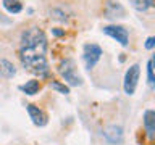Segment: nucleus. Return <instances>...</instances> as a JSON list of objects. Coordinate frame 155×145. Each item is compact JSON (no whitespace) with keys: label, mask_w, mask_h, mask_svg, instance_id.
Masks as SVG:
<instances>
[{"label":"nucleus","mask_w":155,"mask_h":145,"mask_svg":"<svg viewBox=\"0 0 155 145\" xmlns=\"http://www.w3.org/2000/svg\"><path fill=\"white\" fill-rule=\"evenodd\" d=\"M47 53L42 52H34L28 50V48H19V60H21L23 66L26 68L29 72L39 76V79H45L50 74V66L47 61Z\"/></svg>","instance_id":"obj_1"},{"label":"nucleus","mask_w":155,"mask_h":145,"mask_svg":"<svg viewBox=\"0 0 155 145\" xmlns=\"http://www.w3.org/2000/svg\"><path fill=\"white\" fill-rule=\"evenodd\" d=\"M58 72L61 74V77L66 81L68 87H78V85H82V77L78 74V68H76V63L73 58H65V60L60 61L58 65Z\"/></svg>","instance_id":"obj_2"},{"label":"nucleus","mask_w":155,"mask_h":145,"mask_svg":"<svg viewBox=\"0 0 155 145\" xmlns=\"http://www.w3.org/2000/svg\"><path fill=\"white\" fill-rule=\"evenodd\" d=\"M139 76H140V66L137 63L128 68V71L124 74V81H123V89L126 95H134L136 87H137V82H139Z\"/></svg>","instance_id":"obj_3"},{"label":"nucleus","mask_w":155,"mask_h":145,"mask_svg":"<svg viewBox=\"0 0 155 145\" xmlns=\"http://www.w3.org/2000/svg\"><path fill=\"white\" fill-rule=\"evenodd\" d=\"M100 56H102V48L97 44H84V47H82V58H84L86 68L89 71L99 63Z\"/></svg>","instance_id":"obj_4"},{"label":"nucleus","mask_w":155,"mask_h":145,"mask_svg":"<svg viewBox=\"0 0 155 145\" xmlns=\"http://www.w3.org/2000/svg\"><path fill=\"white\" fill-rule=\"evenodd\" d=\"M102 31H104V34H107L108 37L115 39L120 45L126 47L129 44V32L124 26H120V24H108V26H105Z\"/></svg>","instance_id":"obj_5"},{"label":"nucleus","mask_w":155,"mask_h":145,"mask_svg":"<svg viewBox=\"0 0 155 145\" xmlns=\"http://www.w3.org/2000/svg\"><path fill=\"white\" fill-rule=\"evenodd\" d=\"M26 111H28V114H29V118H31L34 126H37V127H44V126H47L48 116H47V113L42 108H39V106L32 105V103H28L26 105Z\"/></svg>","instance_id":"obj_6"},{"label":"nucleus","mask_w":155,"mask_h":145,"mask_svg":"<svg viewBox=\"0 0 155 145\" xmlns=\"http://www.w3.org/2000/svg\"><path fill=\"white\" fill-rule=\"evenodd\" d=\"M104 139L107 140L108 143H121L123 142V139H124V130L123 127H121L120 124H110V126H107V127L104 129Z\"/></svg>","instance_id":"obj_7"},{"label":"nucleus","mask_w":155,"mask_h":145,"mask_svg":"<svg viewBox=\"0 0 155 145\" xmlns=\"http://www.w3.org/2000/svg\"><path fill=\"white\" fill-rule=\"evenodd\" d=\"M104 13H105V18H110V19H113V18H123L124 14H126L124 8L121 7L118 2H113V0L105 2Z\"/></svg>","instance_id":"obj_8"},{"label":"nucleus","mask_w":155,"mask_h":145,"mask_svg":"<svg viewBox=\"0 0 155 145\" xmlns=\"http://www.w3.org/2000/svg\"><path fill=\"white\" fill-rule=\"evenodd\" d=\"M142 119H144V129L147 132V137L150 140H153V137H155V111L145 110Z\"/></svg>","instance_id":"obj_9"},{"label":"nucleus","mask_w":155,"mask_h":145,"mask_svg":"<svg viewBox=\"0 0 155 145\" xmlns=\"http://www.w3.org/2000/svg\"><path fill=\"white\" fill-rule=\"evenodd\" d=\"M16 74V68L12 61L0 60V79H12Z\"/></svg>","instance_id":"obj_10"},{"label":"nucleus","mask_w":155,"mask_h":145,"mask_svg":"<svg viewBox=\"0 0 155 145\" xmlns=\"http://www.w3.org/2000/svg\"><path fill=\"white\" fill-rule=\"evenodd\" d=\"M18 89L26 95H36L37 92L41 90V82H39L37 79H31V81H26L24 84H21Z\"/></svg>","instance_id":"obj_11"},{"label":"nucleus","mask_w":155,"mask_h":145,"mask_svg":"<svg viewBox=\"0 0 155 145\" xmlns=\"http://www.w3.org/2000/svg\"><path fill=\"white\" fill-rule=\"evenodd\" d=\"M2 3H3V8L12 14H18L23 10V3L19 0H2Z\"/></svg>","instance_id":"obj_12"},{"label":"nucleus","mask_w":155,"mask_h":145,"mask_svg":"<svg viewBox=\"0 0 155 145\" xmlns=\"http://www.w3.org/2000/svg\"><path fill=\"white\" fill-rule=\"evenodd\" d=\"M129 5L137 11H147V10L153 8V0H129Z\"/></svg>","instance_id":"obj_13"},{"label":"nucleus","mask_w":155,"mask_h":145,"mask_svg":"<svg viewBox=\"0 0 155 145\" xmlns=\"http://www.w3.org/2000/svg\"><path fill=\"white\" fill-rule=\"evenodd\" d=\"M48 85H50L52 90H57L58 94H63V95H68V94H70V87H68L66 84H61L60 81H53V79H52Z\"/></svg>","instance_id":"obj_14"},{"label":"nucleus","mask_w":155,"mask_h":145,"mask_svg":"<svg viewBox=\"0 0 155 145\" xmlns=\"http://www.w3.org/2000/svg\"><path fill=\"white\" fill-rule=\"evenodd\" d=\"M147 82L150 87L155 85V77H153V60L147 61Z\"/></svg>","instance_id":"obj_15"},{"label":"nucleus","mask_w":155,"mask_h":145,"mask_svg":"<svg viewBox=\"0 0 155 145\" xmlns=\"http://www.w3.org/2000/svg\"><path fill=\"white\" fill-rule=\"evenodd\" d=\"M50 18L58 19V21H66V14L63 13L61 10H58V8H53L52 11H50Z\"/></svg>","instance_id":"obj_16"},{"label":"nucleus","mask_w":155,"mask_h":145,"mask_svg":"<svg viewBox=\"0 0 155 145\" xmlns=\"http://www.w3.org/2000/svg\"><path fill=\"white\" fill-rule=\"evenodd\" d=\"M155 47V37H147V40H145V48L147 50H152Z\"/></svg>","instance_id":"obj_17"},{"label":"nucleus","mask_w":155,"mask_h":145,"mask_svg":"<svg viewBox=\"0 0 155 145\" xmlns=\"http://www.w3.org/2000/svg\"><path fill=\"white\" fill-rule=\"evenodd\" d=\"M52 34H53V36H65V31H60L58 27H53L52 29Z\"/></svg>","instance_id":"obj_18"}]
</instances>
